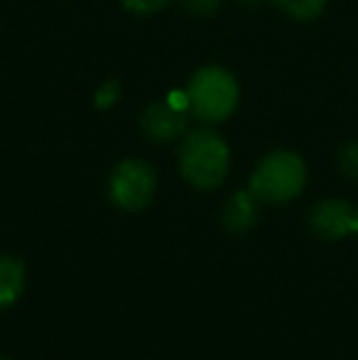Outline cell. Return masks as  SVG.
Instances as JSON below:
<instances>
[{
	"instance_id": "1",
	"label": "cell",
	"mask_w": 358,
	"mask_h": 360,
	"mask_svg": "<svg viewBox=\"0 0 358 360\" xmlns=\"http://www.w3.org/2000/svg\"><path fill=\"white\" fill-rule=\"evenodd\" d=\"M231 150L219 133L209 128L186 135L179 150L181 176L196 189H214L229 174Z\"/></svg>"
},
{
	"instance_id": "2",
	"label": "cell",
	"mask_w": 358,
	"mask_h": 360,
	"mask_svg": "<svg viewBox=\"0 0 358 360\" xmlns=\"http://www.w3.org/2000/svg\"><path fill=\"white\" fill-rule=\"evenodd\" d=\"M307 184V165L297 152L277 150L265 157L250 176L253 196L265 204H287L297 199Z\"/></svg>"
},
{
	"instance_id": "3",
	"label": "cell",
	"mask_w": 358,
	"mask_h": 360,
	"mask_svg": "<svg viewBox=\"0 0 358 360\" xmlns=\"http://www.w3.org/2000/svg\"><path fill=\"white\" fill-rule=\"evenodd\" d=\"M189 113L204 123H224L238 105V84L221 67H201L186 86Z\"/></svg>"
},
{
	"instance_id": "4",
	"label": "cell",
	"mask_w": 358,
	"mask_h": 360,
	"mask_svg": "<svg viewBox=\"0 0 358 360\" xmlns=\"http://www.w3.org/2000/svg\"><path fill=\"white\" fill-rule=\"evenodd\" d=\"M158 186L155 169L143 160H125L113 169L108 181V194L118 209L143 211L150 206Z\"/></svg>"
},
{
	"instance_id": "5",
	"label": "cell",
	"mask_w": 358,
	"mask_h": 360,
	"mask_svg": "<svg viewBox=\"0 0 358 360\" xmlns=\"http://www.w3.org/2000/svg\"><path fill=\"white\" fill-rule=\"evenodd\" d=\"M309 228L321 240H341V238L358 233L356 209L341 199H326L312 209Z\"/></svg>"
},
{
	"instance_id": "6",
	"label": "cell",
	"mask_w": 358,
	"mask_h": 360,
	"mask_svg": "<svg viewBox=\"0 0 358 360\" xmlns=\"http://www.w3.org/2000/svg\"><path fill=\"white\" fill-rule=\"evenodd\" d=\"M140 128L155 143H172L179 135H184L186 115L177 105L158 101V103L145 108L143 118H140Z\"/></svg>"
},
{
	"instance_id": "7",
	"label": "cell",
	"mask_w": 358,
	"mask_h": 360,
	"mask_svg": "<svg viewBox=\"0 0 358 360\" xmlns=\"http://www.w3.org/2000/svg\"><path fill=\"white\" fill-rule=\"evenodd\" d=\"M258 221V199L253 191H238L224 206V226L231 233H245Z\"/></svg>"
},
{
	"instance_id": "8",
	"label": "cell",
	"mask_w": 358,
	"mask_h": 360,
	"mask_svg": "<svg viewBox=\"0 0 358 360\" xmlns=\"http://www.w3.org/2000/svg\"><path fill=\"white\" fill-rule=\"evenodd\" d=\"M25 289V267L18 257L0 255V309L18 302Z\"/></svg>"
},
{
	"instance_id": "9",
	"label": "cell",
	"mask_w": 358,
	"mask_h": 360,
	"mask_svg": "<svg viewBox=\"0 0 358 360\" xmlns=\"http://www.w3.org/2000/svg\"><path fill=\"white\" fill-rule=\"evenodd\" d=\"M272 3L295 20H314L317 15H321L326 0H272Z\"/></svg>"
},
{
	"instance_id": "10",
	"label": "cell",
	"mask_w": 358,
	"mask_h": 360,
	"mask_svg": "<svg viewBox=\"0 0 358 360\" xmlns=\"http://www.w3.org/2000/svg\"><path fill=\"white\" fill-rule=\"evenodd\" d=\"M341 169H344L346 176H351L354 181H358V140L356 143H349L341 150Z\"/></svg>"
},
{
	"instance_id": "11",
	"label": "cell",
	"mask_w": 358,
	"mask_h": 360,
	"mask_svg": "<svg viewBox=\"0 0 358 360\" xmlns=\"http://www.w3.org/2000/svg\"><path fill=\"white\" fill-rule=\"evenodd\" d=\"M118 96H120L118 81H106V84L96 91V105H98V108H108V105H113L115 101H118Z\"/></svg>"
},
{
	"instance_id": "12",
	"label": "cell",
	"mask_w": 358,
	"mask_h": 360,
	"mask_svg": "<svg viewBox=\"0 0 358 360\" xmlns=\"http://www.w3.org/2000/svg\"><path fill=\"white\" fill-rule=\"evenodd\" d=\"M130 13H138V15H150V13H158L162 10L170 0H120Z\"/></svg>"
},
{
	"instance_id": "13",
	"label": "cell",
	"mask_w": 358,
	"mask_h": 360,
	"mask_svg": "<svg viewBox=\"0 0 358 360\" xmlns=\"http://www.w3.org/2000/svg\"><path fill=\"white\" fill-rule=\"evenodd\" d=\"M189 13H196V15H209L211 10L219 8V0H181Z\"/></svg>"
},
{
	"instance_id": "14",
	"label": "cell",
	"mask_w": 358,
	"mask_h": 360,
	"mask_svg": "<svg viewBox=\"0 0 358 360\" xmlns=\"http://www.w3.org/2000/svg\"><path fill=\"white\" fill-rule=\"evenodd\" d=\"M356 226H358V209H356Z\"/></svg>"
},
{
	"instance_id": "15",
	"label": "cell",
	"mask_w": 358,
	"mask_h": 360,
	"mask_svg": "<svg viewBox=\"0 0 358 360\" xmlns=\"http://www.w3.org/2000/svg\"><path fill=\"white\" fill-rule=\"evenodd\" d=\"M0 360H5V358H0Z\"/></svg>"
}]
</instances>
